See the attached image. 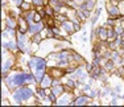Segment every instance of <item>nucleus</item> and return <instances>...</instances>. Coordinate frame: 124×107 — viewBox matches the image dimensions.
<instances>
[{
    "mask_svg": "<svg viewBox=\"0 0 124 107\" xmlns=\"http://www.w3.org/2000/svg\"><path fill=\"white\" fill-rule=\"evenodd\" d=\"M45 13L46 15H49V16H52V15H53V9H52V8H46V9H45Z\"/></svg>",
    "mask_w": 124,
    "mask_h": 107,
    "instance_id": "f3484780",
    "label": "nucleus"
},
{
    "mask_svg": "<svg viewBox=\"0 0 124 107\" xmlns=\"http://www.w3.org/2000/svg\"><path fill=\"white\" fill-rule=\"evenodd\" d=\"M108 12H110V15H112V16L119 15V9L116 7H111V5H108Z\"/></svg>",
    "mask_w": 124,
    "mask_h": 107,
    "instance_id": "1a4fd4ad",
    "label": "nucleus"
},
{
    "mask_svg": "<svg viewBox=\"0 0 124 107\" xmlns=\"http://www.w3.org/2000/svg\"><path fill=\"white\" fill-rule=\"evenodd\" d=\"M31 66H34L36 70H44V67H45V61L41 59V58H33L31 61Z\"/></svg>",
    "mask_w": 124,
    "mask_h": 107,
    "instance_id": "7ed1b4c3",
    "label": "nucleus"
},
{
    "mask_svg": "<svg viewBox=\"0 0 124 107\" xmlns=\"http://www.w3.org/2000/svg\"><path fill=\"white\" fill-rule=\"evenodd\" d=\"M62 91H63V87H62V86L53 89V93H54V94H62Z\"/></svg>",
    "mask_w": 124,
    "mask_h": 107,
    "instance_id": "f8f14e48",
    "label": "nucleus"
},
{
    "mask_svg": "<svg viewBox=\"0 0 124 107\" xmlns=\"http://www.w3.org/2000/svg\"><path fill=\"white\" fill-rule=\"evenodd\" d=\"M8 25H9L11 26V28H15V21H13V20H8Z\"/></svg>",
    "mask_w": 124,
    "mask_h": 107,
    "instance_id": "aec40b11",
    "label": "nucleus"
},
{
    "mask_svg": "<svg viewBox=\"0 0 124 107\" xmlns=\"http://www.w3.org/2000/svg\"><path fill=\"white\" fill-rule=\"evenodd\" d=\"M67 86H70V87H74V82H73V81H69V82H67Z\"/></svg>",
    "mask_w": 124,
    "mask_h": 107,
    "instance_id": "5701e85b",
    "label": "nucleus"
},
{
    "mask_svg": "<svg viewBox=\"0 0 124 107\" xmlns=\"http://www.w3.org/2000/svg\"><path fill=\"white\" fill-rule=\"evenodd\" d=\"M86 103H87V98L86 97H79L74 102V105H86Z\"/></svg>",
    "mask_w": 124,
    "mask_h": 107,
    "instance_id": "6e6552de",
    "label": "nucleus"
},
{
    "mask_svg": "<svg viewBox=\"0 0 124 107\" xmlns=\"http://www.w3.org/2000/svg\"><path fill=\"white\" fill-rule=\"evenodd\" d=\"M29 32H31V33H37V32H40L41 29H42V24L41 23H37V24H29Z\"/></svg>",
    "mask_w": 124,
    "mask_h": 107,
    "instance_id": "20e7f679",
    "label": "nucleus"
},
{
    "mask_svg": "<svg viewBox=\"0 0 124 107\" xmlns=\"http://www.w3.org/2000/svg\"><path fill=\"white\" fill-rule=\"evenodd\" d=\"M77 1H82V0H77Z\"/></svg>",
    "mask_w": 124,
    "mask_h": 107,
    "instance_id": "a878e982",
    "label": "nucleus"
},
{
    "mask_svg": "<svg viewBox=\"0 0 124 107\" xmlns=\"http://www.w3.org/2000/svg\"><path fill=\"white\" fill-rule=\"evenodd\" d=\"M62 26H63V28L66 29L67 32H70V33H71L73 31H75V29H74V25H73L71 23H69V21H63V23H62Z\"/></svg>",
    "mask_w": 124,
    "mask_h": 107,
    "instance_id": "423d86ee",
    "label": "nucleus"
},
{
    "mask_svg": "<svg viewBox=\"0 0 124 107\" xmlns=\"http://www.w3.org/2000/svg\"><path fill=\"white\" fill-rule=\"evenodd\" d=\"M33 3L36 5H38V7H40V5H42V0H33Z\"/></svg>",
    "mask_w": 124,
    "mask_h": 107,
    "instance_id": "412c9836",
    "label": "nucleus"
},
{
    "mask_svg": "<svg viewBox=\"0 0 124 107\" xmlns=\"http://www.w3.org/2000/svg\"><path fill=\"white\" fill-rule=\"evenodd\" d=\"M38 94H40V97H41V98H45V93H44L42 87H41L40 90H38Z\"/></svg>",
    "mask_w": 124,
    "mask_h": 107,
    "instance_id": "6ab92c4d",
    "label": "nucleus"
},
{
    "mask_svg": "<svg viewBox=\"0 0 124 107\" xmlns=\"http://www.w3.org/2000/svg\"><path fill=\"white\" fill-rule=\"evenodd\" d=\"M15 3H16V4H21V0H13Z\"/></svg>",
    "mask_w": 124,
    "mask_h": 107,
    "instance_id": "393cba45",
    "label": "nucleus"
},
{
    "mask_svg": "<svg viewBox=\"0 0 124 107\" xmlns=\"http://www.w3.org/2000/svg\"><path fill=\"white\" fill-rule=\"evenodd\" d=\"M21 8H23V9H29V4H28V3H23Z\"/></svg>",
    "mask_w": 124,
    "mask_h": 107,
    "instance_id": "a211bd4d",
    "label": "nucleus"
},
{
    "mask_svg": "<svg viewBox=\"0 0 124 107\" xmlns=\"http://www.w3.org/2000/svg\"><path fill=\"white\" fill-rule=\"evenodd\" d=\"M4 46L9 48V49H16V44H15V42H8V44H5Z\"/></svg>",
    "mask_w": 124,
    "mask_h": 107,
    "instance_id": "4468645a",
    "label": "nucleus"
},
{
    "mask_svg": "<svg viewBox=\"0 0 124 107\" xmlns=\"http://www.w3.org/2000/svg\"><path fill=\"white\" fill-rule=\"evenodd\" d=\"M33 41H34V42H40V41H41V37H40V34H34V37H33Z\"/></svg>",
    "mask_w": 124,
    "mask_h": 107,
    "instance_id": "2eb2a0df",
    "label": "nucleus"
},
{
    "mask_svg": "<svg viewBox=\"0 0 124 107\" xmlns=\"http://www.w3.org/2000/svg\"><path fill=\"white\" fill-rule=\"evenodd\" d=\"M108 32V38H110V40H115V37H116V33H115L114 31H107Z\"/></svg>",
    "mask_w": 124,
    "mask_h": 107,
    "instance_id": "ddd939ff",
    "label": "nucleus"
},
{
    "mask_svg": "<svg viewBox=\"0 0 124 107\" xmlns=\"http://www.w3.org/2000/svg\"><path fill=\"white\" fill-rule=\"evenodd\" d=\"M98 32H99V36H100V38H102V40H107V38H108V32L106 31L104 28H100Z\"/></svg>",
    "mask_w": 124,
    "mask_h": 107,
    "instance_id": "0eeeda50",
    "label": "nucleus"
},
{
    "mask_svg": "<svg viewBox=\"0 0 124 107\" xmlns=\"http://www.w3.org/2000/svg\"><path fill=\"white\" fill-rule=\"evenodd\" d=\"M52 74L54 77H61V75H63V71H61V70H58V69H53L52 70Z\"/></svg>",
    "mask_w": 124,
    "mask_h": 107,
    "instance_id": "9d476101",
    "label": "nucleus"
},
{
    "mask_svg": "<svg viewBox=\"0 0 124 107\" xmlns=\"http://www.w3.org/2000/svg\"><path fill=\"white\" fill-rule=\"evenodd\" d=\"M11 67V59H8L7 62H4V66H3V71L5 73V70H8Z\"/></svg>",
    "mask_w": 124,
    "mask_h": 107,
    "instance_id": "9b49d317",
    "label": "nucleus"
},
{
    "mask_svg": "<svg viewBox=\"0 0 124 107\" xmlns=\"http://www.w3.org/2000/svg\"><path fill=\"white\" fill-rule=\"evenodd\" d=\"M31 97H32V90L31 89H26V87H23L15 93V99H16L17 103H20L21 99H29Z\"/></svg>",
    "mask_w": 124,
    "mask_h": 107,
    "instance_id": "f257e3e1",
    "label": "nucleus"
},
{
    "mask_svg": "<svg viewBox=\"0 0 124 107\" xmlns=\"http://www.w3.org/2000/svg\"><path fill=\"white\" fill-rule=\"evenodd\" d=\"M50 85H52V78H50L49 75H45L42 78V81H41V87L46 89V87H49Z\"/></svg>",
    "mask_w": 124,
    "mask_h": 107,
    "instance_id": "39448f33",
    "label": "nucleus"
},
{
    "mask_svg": "<svg viewBox=\"0 0 124 107\" xmlns=\"http://www.w3.org/2000/svg\"><path fill=\"white\" fill-rule=\"evenodd\" d=\"M49 98H50V100H52V102H54V100H55V94H54V93L50 94V95H49Z\"/></svg>",
    "mask_w": 124,
    "mask_h": 107,
    "instance_id": "4be33fe9",
    "label": "nucleus"
},
{
    "mask_svg": "<svg viewBox=\"0 0 124 107\" xmlns=\"http://www.w3.org/2000/svg\"><path fill=\"white\" fill-rule=\"evenodd\" d=\"M26 82V74H15L13 75V85L21 86Z\"/></svg>",
    "mask_w": 124,
    "mask_h": 107,
    "instance_id": "f03ea898",
    "label": "nucleus"
},
{
    "mask_svg": "<svg viewBox=\"0 0 124 107\" xmlns=\"http://www.w3.org/2000/svg\"><path fill=\"white\" fill-rule=\"evenodd\" d=\"M40 20H41V13H40V15L36 13V15H34V21H36V23H40Z\"/></svg>",
    "mask_w": 124,
    "mask_h": 107,
    "instance_id": "dca6fc26",
    "label": "nucleus"
},
{
    "mask_svg": "<svg viewBox=\"0 0 124 107\" xmlns=\"http://www.w3.org/2000/svg\"><path fill=\"white\" fill-rule=\"evenodd\" d=\"M53 32H54V34H60V31L57 28H53Z\"/></svg>",
    "mask_w": 124,
    "mask_h": 107,
    "instance_id": "b1692460",
    "label": "nucleus"
}]
</instances>
